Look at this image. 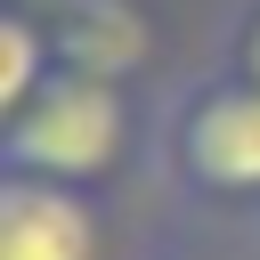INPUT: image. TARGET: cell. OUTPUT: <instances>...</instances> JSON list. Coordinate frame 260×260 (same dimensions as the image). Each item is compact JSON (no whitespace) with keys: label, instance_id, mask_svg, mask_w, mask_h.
Here are the masks:
<instances>
[{"label":"cell","instance_id":"277c9868","mask_svg":"<svg viewBox=\"0 0 260 260\" xmlns=\"http://www.w3.org/2000/svg\"><path fill=\"white\" fill-rule=\"evenodd\" d=\"M49 32H57V65L89 73V81H130L146 65V49H154V32H146V16L130 0H73Z\"/></svg>","mask_w":260,"mask_h":260},{"label":"cell","instance_id":"8992f818","mask_svg":"<svg viewBox=\"0 0 260 260\" xmlns=\"http://www.w3.org/2000/svg\"><path fill=\"white\" fill-rule=\"evenodd\" d=\"M228 65H236V73H244V81L260 89V8H252V16L236 24V41H228Z\"/></svg>","mask_w":260,"mask_h":260},{"label":"cell","instance_id":"5b68a950","mask_svg":"<svg viewBox=\"0 0 260 260\" xmlns=\"http://www.w3.org/2000/svg\"><path fill=\"white\" fill-rule=\"evenodd\" d=\"M57 32L32 24V8H8L0 16V114H24L49 81H57Z\"/></svg>","mask_w":260,"mask_h":260},{"label":"cell","instance_id":"7a4b0ae2","mask_svg":"<svg viewBox=\"0 0 260 260\" xmlns=\"http://www.w3.org/2000/svg\"><path fill=\"white\" fill-rule=\"evenodd\" d=\"M171 171L203 195H260V89L219 73L171 106Z\"/></svg>","mask_w":260,"mask_h":260},{"label":"cell","instance_id":"6da1fadb","mask_svg":"<svg viewBox=\"0 0 260 260\" xmlns=\"http://www.w3.org/2000/svg\"><path fill=\"white\" fill-rule=\"evenodd\" d=\"M130 138V106H122V81H89V73H57L24 114H8V138H0V162L24 171V179H98L114 171Z\"/></svg>","mask_w":260,"mask_h":260},{"label":"cell","instance_id":"3957f363","mask_svg":"<svg viewBox=\"0 0 260 260\" xmlns=\"http://www.w3.org/2000/svg\"><path fill=\"white\" fill-rule=\"evenodd\" d=\"M98 252H106V219L89 211L81 187L8 171V187H0V260H98Z\"/></svg>","mask_w":260,"mask_h":260}]
</instances>
